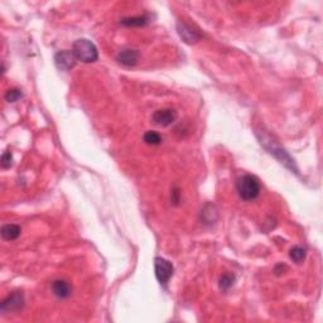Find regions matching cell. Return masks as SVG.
<instances>
[{"instance_id": "cell-1", "label": "cell", "mask_w": 323, "mask_h": 323, "mask_svg": "<svg viewBox=\"0 0 323 323\" xmlns=\"http://www.w3.org/2000/svg\"><path fill=\"white\" fill-rule=\"evenodd\" d=\"M256 136H258V139L260 140L261 145H263L271 155L275 156L281 165H284L288 170H290L293 173L298 175V168L294 163V159L288 154V151H285L284 148H281L280 144H279L275 139L271 138V135H269V134L265 133L264 130L256 131Z\"/></svg>"}, {"instance_id": "cell-2", "label": "cell", "mask_w": 323, "mask_h": 323, "mask_svg": "<svg viewBox=\"0 0 323 323\" xmlns=\"http://www.w3.org/2000/svg\"><path fill=\"white\" fill-rule=\"evenodd\" d=\"M236 190L241 200L254 201L260 195V182L255 176L245 175L237 178Z\"/></svg>"}, {"instance_id": "cell-3", "label": "cell", "mask_w": 323, "mask_h": 323, "mask_svg": "<svg viewBox=\"0 0 323 323\" xmlns=\"http://www.w3.org/2000/svg\"><path fill=\"white\" fill-rule=\"evenodd\" d=\"M72 52L75 55L76 60L81 61L84 63H92L96 62L97 58H99V52H97V48L91 41L89 39H77L75 43H73Z\"/></svg>"}, {"instance_id": "cell-4", "label": "cell", "mask_w": 323, "mask_h": 323, "mask_svg": "<svg viewBox=\"0 0 323 323\" xmlns=\"http://www.w3.org/2000/svg\"><path fill=\"white\" fill-rule=\"evenodd\" d=\"M154 269H155L156 279L160 284H167L175 271L172 263L163 258L154 259Z\"/></svg>"}, {"instance_id": "cell-5", "label": "cell", "mask_w": 323, "mask_h": 323, "mask_svg": "<svg viewBox=\"0 0 323 323\" xmlns=\"http://www.w3.org/2000/svg\"><path fill=\"white\" fill-rule=\"evenodd\" d=\"M177 32L181 38H182L183 42H186L187 45H193V43L198 42L201 37H202L201 32L195 26L186 23V22H178Z\"/></svg>"}, {"instance_id": "cell-6", "label": "cell", "mask_w": 323, "mask_h": 323, "mask_svg": "<svg viewBox=\"0 0 323 323\" xmlns=\"http://www.w3.org/2000/svg\"><path fill=\"white\" fill-rule=\"evenodd\" d=\"M26 304L24 294L22 292H13L0 304L2 312H18Z\"/></svg>"}, {"instance_id": "cell-7", "label": "cell", "mask_w": 323, "mask_h": 323, "mask_svg": "<svg viewBox=\"0 0 323 323\" xmlns=\"http://www.w3.org/2000/svg\"><path fill=\"white\" fill-rule=\"evenodd\" d=\"M178 114L175 109H160L156 110L155 112L151 116V120L155 125L162 126V128H166V126H170L175 123L177 120Z\"/></svg>"}, {"instance_id": "cell-8", "label": "cell", "mask_w": 323, "mask_h": 323, "mask_svg": "<svg viewBox=\"0 0 323 323\" xmlns=\"http://www.w3.org/2000/svg\"><path fill=\"white\" fill-rule=\"evenodd\" d=\"M76 57L72 51H60L55 56V65L60 71L67 72L76 65Z\"/></svg>"}, {"instance_id": "cell-9", "label": "cell", "mask_w": 323, "mask_h": 323, "mask_svg": "<svg viewBox=\"0 0 323 323\" xmlns=\"http://www.w3.org/2000/svg\"><path fill=\"white\" fill-rule=\"evenodd\" d=\"M139 55L138 51L135 50H123L120 51L116 56V61L119 63H121L123 66H126V67H131V66H135L138 63Z\"/></svg>"}, {"instance_id": "cell-10", "label": "cell", "mask_w": 323, "mask_h": 323, "mask_svg": "<svg viewBox=\"0 0 323 323\" xmlns=\"http://www.w3.org/2000/svg\"><path fill=\"white\" fill-rule=\"evenodd\" d=\"M52 290L53 294L57 298H60V299H66V298H68L71 295V292H72L70 284H68V281L62 280V279H58V280L53 281Z\"/></svg>"}, {"instance_id": "cell-11", "label": "cell", "mask_w": 323, "mask_h": 323, "mask_svg": "<svg viewBox=\"0 0 323 323\" xmlns=\"http://www.w3.org/2000/svg\"><path fill=\"white\" fill-rule=\"evenodd\" d=\"M0 232H2V237H3L4 240H7V241H12V240H16L21 236L22 229L21 226H18V225L8 224V225H4V226L2 227V231Z\"/></svg>"}, {"instance_id": "cell-12", "label": "cell", "mask_w": 323, "mask_h": 323, "mask_svg": "<svg viewBox=\"0 0 323 323\" xmlns=\"http://www.w3.org/2000/svg\"><path fill=\"white\" fill-rule=\"evenodd\" d=\"M150 22V16H136L121 19V24L125 27H144Z\"/></svg>"}, {"instance_id": "cell-13", "label": "cell", "mask_w": 323, "mask_h": 323, "mask_svg": "<svg viewBox=\"0 0 323 323\" xmlns=\"http://www.w3.org/2000/svg\"><path fill=\"white\" fill-rule=\"evenodd\" d=\"M144 141H145L148 145H159V144H162V141H163V139H162V135L159 133H156V131H146L145 134H144L143 136Z\"/></svg>"}, {"instance_id": "cell-14", "label": "cell", "mask_w": 323, "mask_h": 323, "mask_svg": "<svg viewBox=\"0 0 323 323\" xmlns=\"http://www.w3.org/2000/svg\"><path fill=\"white\" fill-rule=\"evenodd\" d=\"M305 255H307V251H305L304 248L294 246V248L290 249L289 256L293 261H295V263H302V261L305 259Z\"/></svg>"}, {"instance_id": "cell-15", "label": "cell", "mask_w": 323, "mask_h": 323, "mask_svg": "<svg viewBox=\"0 0 323 323\" xmlns=\"http://www.w3.org/2000/svg\"><path fill=\"white\" fill-rule=\"evenodd\" d=\"M235 281V276L231 275V274H224V275L220 278V288H221L222 290H227L230 289V288L232 287V284H234Z\"/></svg>"}, {"instance_id": "cell-16", "label": "cell", "mask_w": 323, "mask_h": 323, "mask_svg": "<svg viewBox=\"0 0 323 323\" xmlns=\"http://www.w3.org/2000/svg\"><path fill=\"white\" fill-rule=\"evenodd\" d=\"M23 94L19 89H11L7 91L6 94V100L8 102H17L19 99H22Z\"/></svg>"}, {"instance_id": "cell-17", "label": "cell", "mask_w": 323, "mask_h": 323, "mask_svg": "<svg viewBox=\"0 0 323 323\" xmlns=\"http://www.w3.org/2000/svg\"><path fill=\"white\" fill-rule=\"evenodd\" d=\"M12 166H13V154L11 151H6L2 155V167L7 170V168H11Z\"/></svg>"}, {"instance_id": "cell-18", "label": "cell", "mask_w": 323, "mask_h": 323, "mask_svg": "<svg viewBox=\"0 0 323 323\" xmlns=\"http://www.w3.org/2000/svg\"><path fill=\"white\" fill-rule=\"evenodd\" d=\"M180 200H181V192H180V188L178 187H175L172 190V195H171V201H172V204L175 205H178L180 204Z\"/></svg>"}]
</instances>
